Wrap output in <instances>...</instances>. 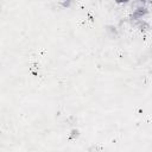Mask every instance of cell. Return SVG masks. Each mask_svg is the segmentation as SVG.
Returning a JSON list of instances; mask_svg holds the SVG:
<instances>
[{"label":"cell","instance_id":"1","mask_svg":"<svg viewBox=\"0 0 152 152\" xmlns=\"http://www.w3.org/2000/svg\"><path fill=\"white\" fill-rule=\"evenodd\" d=\"M147 13H148V8H147L146 6H144V5H140V6L135 7V8L133 10V12L128 15V20H129V21H139V20H141Z\"/></svg>","mask_w":152,"mask_h":152},{"label":"cell","instance_id":"2","mask_svg":"<svg viewBox=\"0 0 152 152\" xmlns=\"http://www.w3.org/2000/svg\"><path fill=\"white\" fill-rule=\"evenodd\" d=\"M135 26H137L141 32H147V31L150 30V24H148L146 20H144V19H141V20L137 21Z\"/></svg>","mask_w":152,"mask_h":152},{"label":"cell","instance_id":"3","mask_svg":"<svg viewBox=\"0 0 152 152\" xmlns=\"http://www.w3.org/2000/svg\"><path fill=\"white\" fill-rule=\"evenodd\" d=\"M78 137H80V131L77 128H72L69 133V139L70 140H76Z\"/></svg>","mask_w":152,"mask_h":152},{"label":"cell","instance_id":"4","mask_svg":"<svg viewBox=\"0 0 152 152\" xmlns=\"http://www.w3.org/2000/svg\"><path fill=\"white\" fill-rule=\"evenodd\" d=\"M107 32H109V33L112 34V37H116V34H118V30H116V27L113 26V25L107 26Z\"/></svg>","mask_w":152,"mask_h":152},{"label":"cell","instance_id":"5","mask_svg":"<svg viewBox=\"0 0 152 152\" xmlns=\"http://www.w3.org/2000/svg\"><path fill=\"white\" fill-rule=\"evenodd\" d=\"M61 5H62L64 8H68V7L71 6V1H63V2H61Z\"/></svg>","mask_w":152,"mask_h":152}]
</instances>
